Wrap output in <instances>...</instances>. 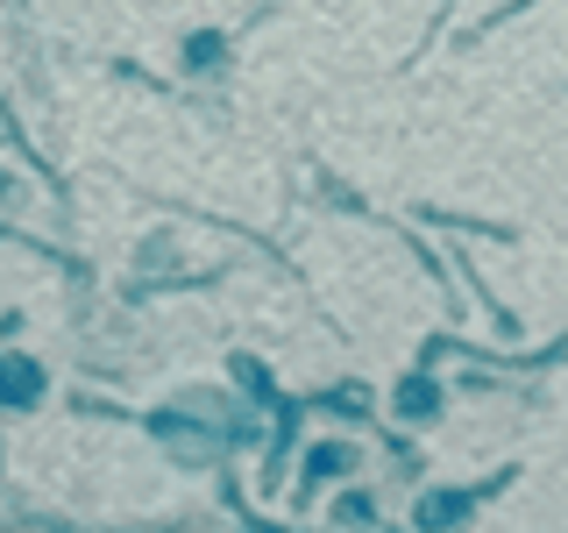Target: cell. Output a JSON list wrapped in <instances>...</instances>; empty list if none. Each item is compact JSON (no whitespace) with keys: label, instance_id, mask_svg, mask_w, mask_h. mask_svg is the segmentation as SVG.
I'll return each instance as SVG.
<instances>
[{"label":"cell","instance_id":"obj_1","mask_svg":"<svg viewBox=\"0 0 568 533\" xmlns=\"http://www.w3.org/2000/svg\"><path fill=\"white\" fill-rule=\"evenodd\" d=\"M0 391H8V399H29V391H36V370L29 363H0Z\"/></svg>","mask_w":568,"mask_h":533}]
</instances>
